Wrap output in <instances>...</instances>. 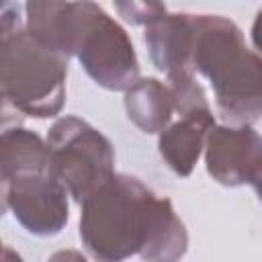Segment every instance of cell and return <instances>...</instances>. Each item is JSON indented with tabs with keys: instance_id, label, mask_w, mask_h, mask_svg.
Returning a JSON list of instances; mask_svg holds the SVG:
<instances>
[{
	"instance_id": "1",
	"label": "cell",
	"mask_w": 262,
	"mask_h": 262,
	"mask_svg": "<svg viewBox=\"0 0 262 262\" xmlns=\"http://www.w3.org/2000/svg\"><path fill=\"white\" fill-rule=\"evenodd\" d=\"M80 239L96 262H125L131 256L180 262L188 250V231L172 203L129 174H115L82 203Z\"/></svg>"
},
{
	"instance_id": "2",
	"label": "cell",
	"mask_w": 262,
	"mask_h": 262,
	"mask_svg": "<svg viewBox=\"0 0 262 262\" xmlns=\"http://www.w3.org/2000/svg\"><path fill=\"white\" fill-rule=\"evenodd\" d=\"M192 70L209 80L225 123L252 127L262 119V55L246 47L233 20L194 14Z\"/></svg>"
},
{
	"instance_id": "3",
	"label": "cell",
	"mask_w": 262,
	"mask_h": 262,
	"mask_svg": "<svg viewBox=\"0 0 262 262\" xmlns=\"http://www.w3.org/2000/svg\"><path fill=\"white\" fill-rule=\"evenodd\" d=\"M2 96L18 113L35 119L59 115L66 102L68 59L41 45L14 4L2 6Z\"/></svg>"
},
{
	"instance_id": "4",
	"label": "cell",
	"mask_w": 262,
	"mask_h": 262,
	"mask_svg": "<svg viewBox=\"0 0 262 262\" xmlns=\"http://www.w3.org/2000/svg\"><path fill=\"white\" fill-rule=\"evenodd\" d=\"M49 172L76 203H86L115 176V149L90 123L78 117L57 119L49 133Z\"/></svg>"
},
{
	"instance_id": "5",
	"label": "cell",
	"mask_w": 262,
	"mask_h": 262,
	"mask_svg": "<svg viewBox=\"0 0 262 262\" xmlns=\"http://www.w3.org/2000/svg\"><path fill=\"white\" fill-rule=\"evenodd\" d=\"M74 57L106 90L127 92L139 80V61L125 29L94 2H82Z\"/></svg>"
},
{
	"instance_id": "6",
	"label": "cell",
	"mask_w": 262,
	"mask_h": 262,
	"mask_svg": "<svg viewBox=\"0 0 262 262\" xmlns=\"http://www.w3.org/2000/svg\"><path fill=\"white\" fill-rule=\"evenodd\" d=\"M68 196L66 186L51 172L2 180L4 211H10L25 231L39 237L57 235L66 227L70 219Z\"/></svg>"
},
{
	"instance_id": "7",
	"label": "cell",
	"mask_w": 262,
	"mask_h": 262,
	"mask_svg": "<svg viewBox=\"0 0 262 262\" xmlns=\"http://www.w3.org/2000/svg\"><path fill=\"white\" fill-rule=\"evenodd\" d=\"M205 166L223 186L254 184L262 174V135L250 125H215L207 135Z\"/></svg>"
},
{
	"instance_id": "8",
	"label": "cell",
	"mask_w": 262,
	"mask_h": 262,
	"mask_svg": "<svg viewBox=\"0 0 262 262\" xmlns=\"http://www.w3.org/2000/svg\"><path fill=\"white\" fill-rule=\"evenodd\" d=\"M143 41L151 63L166 74V78L194 74L192 45H194V14L168 12L145 27Z\"/></svg>"
},
{
	"instance_id": "9",
	"label": "cell",
	"mask_w": 262,
	"mask_h": 262,
	"mask_svg": "<svg viewBox=\"0 0 262 262\" xmlns=\"http://www.w3.org/2000/svg\"><path fill=\"white\" fill-rule=\"evenodd\" d=\"M27 31L47 49L61 57H74L78 29L82 20V2L33 0L25 4Z\"/></svg>"
},
{
	"instance_id": "10",
	"label": "cell",
	"mask_w": 262,
	"mask_h": 262,
	"mask_svg": "<svg viewBox=\"0 0 262 262\" xmlns=\"http://www.w3.org/2000/svg\"><path fill=\"white\" fill-rule=\"evenodd\" d=\"M215 127L213 111L194 113L180 117L176 123L168 125L158 139V149L168 168L176 176H190L201 151L205 149L207 135Z\"/></svg>"
},
{
	"instance_id": "11",
	"label": "cell",
	"mask_w": 262,
	"mask_h": 262,
	"mask_svg": "<svg viewBox=\"0 0 262 262\" xmlns=\"http://www.w3.org/2000/svg\"><path fill=\"white\" fill-rule=\"evenodd\" d=\"M125 111L129 121L143 133H162L174 113L172 92L158 78H139L125 92Z\"/></svg>"
},
{
	"instance_id": "12",
	"label": "cell",
	"mask_w": 262,
	"mask_h": 262,
	"mask_svg": "<svg viewBox=\"0 0 262 262\" xmlns=\"http://www.w3.org/2000/svg\"><path fill=\"white\" fill-rule=\"evenodd\" d=\"M49 162H51L49 145L37 133L25 127H12L2 131V160H0L2 180L49 172Z\"/></svg>"
},
{
	"instance_id": "13",
	"label": "cell",
	"mask_w": 262,
	"mask_h": 262,
	"mask_svg": "<svg viewBox=\"0 0 262 262\" xmlns=\"http://www.w3.org/2000/svg\"><path fill=\"white\" fill-rule=\"evenodd\" d=\"M168 88L172 92L174 111L180 117L211 111L207 94H205L203 86L194 80V74H182V76L168 78Z\"/></svg>"
},
{
	"instance_id": "14",
	"label": "cell",
	"mask_w": 262,
	"mask_h": 262,
	"mask_svg": "<svg viewBox=\"0 0 262 262\" xmlns=\"http://www.w3.org/2000/svg\"><path fill=\"white\" fill-rule=\"evenodd\" d=\"M117 12L131 25H151L168 14V8L160 2H115Z\"/></svg>"
},
{
	"instance_id": "15",
	"label": "cell",
	"mask_w": 262,
	"mask_h": 262,
	"mask_svg": "<svg viewBox=\"0 0 262 262\" xmlns=\"http://www.w3.org/2000/svg\"><path fill=\"white\" fill-rule=\"evenodd\" d=\"M47 262H88V260L76 250H59V252L51 254Z\"/></svg>"
},
{
	"instance_id": "16",
	"label": "cell",
	"mask_w": 262,
	"mask_h": 262,
	"mask_svg": "<svg viewBox=\"0 0 262 262\" xmlns=\"http://www.w3.org/2000/svg\"><path fill=\"white\" fill-rule=\"evenodd\" d=\"M252 43L256 51L262 55V8L256 12V18L252 23Z\"/></svg>"
},
{
	"instance_id": "17",
	"label": "cell",
	"mask_w": 262,
	"mask_h": 262,
	"mask_svg": "<svg viewBox=\"0 0 262 262\" xmlns=\"http://www.w3.org/2000/svg\"><path fill=\"white\" fill-rule=\"evenodd\" d=\"M2 262H23V258H20L12 248L6 246V248L2 250Z\"/></svg>"
},
{
	"instance_id": "18",
	"label": "cell",
	"mask_w": 262,
	"mask_h": 262,
	"mask_svg": "<svg viewBox=\"0 0 262 262\" xmlns=\"http://www.w3.org/2000/svg\"><path fill=\"white\" fill-rule=\"evenodd\" d=\"M252 186L256 188V194H258V199L262 201V174H260V178H258V180H256V182H254Z\"/></svg>"
}]
</instances>
